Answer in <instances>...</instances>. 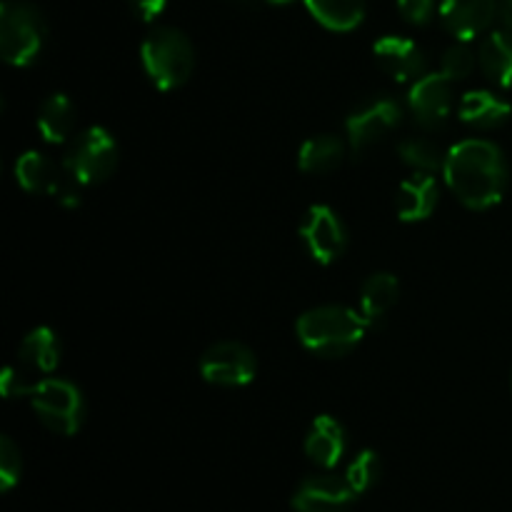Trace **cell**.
<instances>
[{
  "label": "cell",
  "instance_id": "obj_7",
  "mask_svg": "<svg viewBox=\"0 0 512 512\" xmlns=\"http://www.w3.org/2000/svg\"><path fill=\"white\" fill-rule=\"evenodd\" d=\"M400 123H403V108H400L398 100L388 98V95H375V98L363 100L345 120L350 148H353V153H360V150L370 148V145L380 143L390 133H395Z\"/></svg>",
  "mask_w": 512,
  "mask_h": 512
},
{
  "label": "cell",
  "instance_id": "obj_9",
  "mask_svg": "<svg viewBox=\"0 0 512 512\" xmlns=\"http://www.w3.org/2000/svg\"><path fill=\"white\" fill-rule=\"evenodd\" d=\"M300 240L315 263L333 265L348 248V230L330 205H313L300 223Z\"/></svg>",
  "mask_w": 512,
  "mask_h": 512
},
{
  "label": "cell",
  "instance_id": "obj_32",
  "mask_svg": "<svg viewBox=\"0 0 512 512\" xmlns=\"http://www.w3.org/2000/svg\"><path fill=\"white\" fill-rule=\"evenodd\" d=\"M270 5H290V3H295V0H268Z\"/></svg>",
  "mask_w": 512,
  "mask_h": 512
},
{
  "label": "cell",
  "instance_id": "obj_1",
  "mask_svg": "<svg viewBox=\"0 0 512 512\" xmlns=\"http://www.w3.org/2000/svg\"><path fill=\"white\" fill-rule=\"evenodd\" d=\"M443 175L455 198L470 210H488L508 188V160L490 140L470 138L445 153Z\"/></svg>",
  "mask_w": 512,
  "mask_h": 512
},
{
  "label": "cell",
  "instance_id": "obj_34",
  "mask_svg": "<svg viewBox=\"0 0 512 512\" xmlns=\"http://www.w3.org/2000/svg\"><path fill=\"white\" fill-rule=\"evenodd\" d=\"M503 3H505V5H508V8H512V0H503Z\"/></svg>",
  "mask_w": 512,
  "mask_h": 512
},
{
  "label": "cell",
  "instance_id": "obj_31",
  "mask_svg": "<svg viewBox=\"0 0 512 512\" xmlns=\"http://www.w3.org/2000/svg\"><path fill=\"white\" fill-rule=\"evenodd\" d=\"M165 5H168V0H130V8H133V13L138 15L143 23L158 20L160 15H163Z\"/></svg>",
  "mask_w": 512,
  "mask_h": 512
},
{
  "label": "cell",
  "instance_id": "obj_14",
  "mask_svg": "<svg viewBox=\"0 0 512 512\" xmlns=\"http://www.w3.org/2000/svg\"><path fill=\"white\" fill-rule=\"evenodd\" d=\"M373 55L395 83H415L423 78L425 53L415 40L403 38V35H385L375 40Z\"/></svg>",
  "mask_w": 512,
  "mask_h": 512
},
{
  "label": "cell",
  "instance_id": "obj_30",
  "mask_svg": "<svg viewBox=\"0 0 512 512\" xmlns=\"http://www.w3.org/2000/svg\"><path fill=\"white\" fill-rule=\"evenodd\" d=\"M0 390H3L5 398H23V395H30L33 385L25 380V375L15 365H8L0 375Z\"/></svg>",
  "mask_w": 512,
  "mask_h": 512
},
{
  "label": "cell",
  "instance_id": "obj_27",
  "mask_svg": "<svg viewBox=\"0 0 512 512\" xmlns=\"http://www.w3.org/2000/svg\"><path fill=\"white\" fill-rule=\"evenodd\" d=\"M473 68H475V53L468 48V43H460V40L458 45L445 50L443 63H440V73H443L448 80H453V83L470 78Z\"/></svg>",
  "mask_w": 512,
  "mask_h": 512
},
{
  "label": "cell",
  "instance_id": "obj_8",
  "mask_svg": "<svg viewBox=\"0 0 512 512\" xmlns=\"http://www.w3.org/2000/svg\"><path fill=\"white\" fill-rule=\"evenodd\" d=\"M255 373H258V360L253 350L233 340L210 345L200 358V375L210 385H220V388H243L253 383Z\"/></svg>",
  "mask_w": 512,
  "mask_h": 512
},
{
  "label": "cell",
  "instance_id": "obj_19",
  "mask_svg": "<svg viewBox=\"0 0 512 512\" xmlns=\"http://www.w3.org/2000/svg\"><path fill=\"white\" fill-rule=\"evenodd\" d=\"M345 160V140L340 135L323 133L305 140L298 150V168L310 175H323L340 168Z\"/></svg>",
  "mask_w": 512,
  "mask_h": 512
},
{
  "label": "cell",
  "instance_id": "obj_21",
  "mask_svg": "<svg viewBox=\"0 0 512 512\" xmlns=\"http://www.w3.org/2000/svg\"><path fill=\"white\" fill-rule=\"evenodd\" d=\"M75 128V105L65 93H53L43 100L38 110V133L45 143L60 145L70 138Z\"/></svg>",
  "mask_w": 512,
  "mask_h": 512
},
{
  "label": "cell",
  "instance_id": "obj_15",
  "mask_svg": "<svg viewBox=\"0 0 512 512\" xmlns=\"http://www.w3.org/2000/svg\"><path fill=\"white\" fill-rule=\"evenodd\" d=\"M345 428L330 415H320L313 420L305 435V455L318 468H335L345 455Z\"/></svg>",
  "mask_w": 512,
  "mask_h": 512
},
{
  "label": "cell",
  "instance_id": "obj_10",
  "mask_svg": "<svg viewBox=\"0 0 512 512\" xmlns=\"http://www.w3.org/2000/svg\"><path fill=\"white\" fill-rule=\"evenodd\" d=\"M408 108L423 128H440L453 113V80L443 73H430L415 80L408 95Z\"/></svg>",
  "mask_w": 512,
  "mask_h": 512
},
{
  "label": "cell",
  "instance_id": "obj_6",
  "mask_svg": "<svg viewBox=\"0 0 512 512\" xmlns=\"http://www.w3.org/2000/svg\"><path fill=\"white\" fill-rule=\"evenodd\" d=\"M120 160L118 143L100 125H90L70 143L63 165L83 185H98L115 173Z\"/></svg>",
  "mask_w": 512,
  "mask_h": 512
},
{
  "label": "cell",
  "instance_id": "obj_16",
  "mask_svg": "<svg viewBox=\"0 0 512 512\" xmlns=\"http://www.w3.org/2000/svg\"><path fill=\"white\" fill-rule=\"evenodd\" d=\"M440 188L438 180L430 173H415L413 178L403 180L398 190V218L403 223H420L430 218L438 208Z\"/></svg>",
  "mask_w": 512,
  "mask_h": 512
},
{
  "label": "cell",
  "instance_id": "obj_29",
  "mask_svg": "<svg viewBox=\"0 0 512 512\" xmlns=\"http://www.w3.org/2000/svg\"><path fill=\"white\" fill-rule=\"evenodd\" d=\"M398 8L410 25H425L433 18L435 0H398Z\"/></svg>",
  "mask_w": 512,
  "mask_h": 512
},
{
  "label": "cell",
  "instance_id": "obj_5",
  "mask_svg": "<svg viewBox=\"0 0 512 512\" xmlns=\"http://www.w3.org/2000/svg\"><path fill=\"white\" fill-rule=\"evenodd\" d=\"M35 415L48 430L58 435H75L83 425L85 405L78 385L63 378H45L30 390Z\"/></svg>",
  "mask_w": 512,
  "mask_h": 512
},
{
  "label": "cell",
  "instance_id": "obj_25",
  "mask_svg": "<svg viewBox=\"0 0 512 512\" xmlns=\"http://www.w3.org/2000/svg\"><path fill=\"white\" fill-rule=\"evenodd\" d=\"M380 475H383V460L375 450H360L353 458V463L345 470V480L353 488L355 495H365L378 485Z\"/></svg>",
  "mask_w": 512,
  "mask_h": 512
},
{
  "label": "cell",
  "instance_id": "obj_11",
  "mask_svg": "<svg viewBox=\"0 0 512 512\" xmlns=\"http://www.w3.org/2000/svg\"><path fill=\"white\" fill-rule=\"evenodd\" d=\"M355 498L348 480L338 475H313L305 478L295 490L293 505L295 512H350Z\"/></svg>",
  "mask_w": 512,
  "mask_h": 512
},
{
  "label": "cell",
  "instance_id": "obj_35",
  "mask_svg": "<svg viewBox=\"0 0 512 512\" xmlns=\"http://www.w3.org/2000/svg\"><path fill=\"white\" fill-rule=\"evenodd\" d=\"M510 393H512V370H510Z\"/></svg>",
  "mask_w": 512,
  "mask_h": 512
},
{
  "label": "cell",
  "instance_id": "obj_3",
  "mask_svg": "<svg viewBox=\"0 0 512 512\" xmlns=\"http://www.w3.org/2000/svg\"><path fill=\"white\" fill-rule=\"evenodd\" d=\"M145 75L158 90H175L188 83L195 68V50L188 35L170 25H160L145 35L140 45Z\"/></svg>",
  "mask_w": 512,
  "mask_h": 512
},
{
  "label": "cell",
  "instance_id": "obj_26",
  "mask_svg": "<svg viewBox=\"0 0 512 512\" xmlns=\"http://www.w3.org/2000/svg\"><path fill=\"white\" fill-rule=\"evenodd\" d=\"M20 475H23V455L18 445L8 435H3L0 438V490L10 493L18 485Z\"/></svg>",
  "mask_w": 512,
  "mask_h": 512
},
{
  "label": "cell",
  "instance_id": "obj_28",
  "mask_svg": "<svg viewBox=\"0 0 512 512\" xmlns=\"http://www.w3.org/2000/svg\"><path fill=\"white\" fill-rule=\"evenodd\" d=\"M83 188L85 185L80 183L65 165H60V173L58 178H55L50 195H53L60 205H65V208H78V205L83 203Z\"/></svg>",
  "mask_w": 512,
  "mask_h": 512
},
{
  "label": "cell",
  "instance_id": "obj_17",
  "mask_svg": "<svg viewBox=\"0 0 512 512\" xmlns=\"http://www.w3.org/2000/svg\"><path fill=\"white\" fill-rule=\"evenodd\" d=\"M400 295V283L393 273H373L360 288L358 313L368 328L383 323L385 315L395 308Z\"/></svg>",
  "mask_w": 512,
  "mask_h": 512
},
{
  "label": "cell",
  "instance_id": "obj_22",
  "mask_svg": "<svg viewBox=\"0 0 512 512\" xmlns=\"http://www.w3.org/2000/svg\"><path fill=\"white\" fill-rule=\"evenodd\" d=\"M308 13L323 28L350 33L365 20V0H303Z\"/></svg>",
  "mask_w": 512,
  "mask_h": 512
},
{
  "label": "cell",
  "instance_id": "obj_33",
  "mask_svg": "<svg viewBox=\"0 0 512 512\" xmlns=\"http://www.w3.org/2000/svg\"><path fill=\"white\" fill-rule=\"evenodd\" d=\"M233 3H240V5H248V3H253V0H233Z\"/></svg>",
  "mask_w": 512,
  "mask_h": 512
},
{
  "label": "cell",
  "instance_id": "obj_24",
  "mask_svg": "<svg viewBox=\"0 0 512 512\" xmlns=\"http://www.w3.org/2000/svg\"><path fill=\"white\" fill-rule=\"evenodd\" d=\"M398 155L405 165L415 170V173H438L445 165V155L433 140L428 138H405L398 145Z\"/></svg>",
  "mask_w": 512,
  "mask_h": 512
},
{
  "label": "cell",
  "instance_id": "obj_2",
  "mask_svg": "<svg viewBox=\"0 0 512 512\" xmlns=\"http://www.w3.org/2000/svg\"><path fill=\"white\" fill-rule=\"evenodd\" d=\"M368 323L358 310L345 305H320L308 310L295 323L298 340L320 358H343L353 353L365 338Z\"/></svg>",
  "mask_w": 512,
  "mask_h": 512
},
{
  "label": "cell",
  "instance_id": "obj_23",
  "mask_svg": "<svg viewBox=\"0 0 512 512\" xmlns=\"http://www.w3.org/2000/svg\"><path fill=\"white\" fill-rule=\"evenodd\" d=\"M60 168L50 163L43 153L38 150H28L15 160V180L28 193H48L53 190L55 178H58Z\"/></svg>",
  "mask_w": 512,
  "mask_h": 512
},
{
  "label": "cell",
  "instance_id": "obj_4",
  "mask_svg": "<svg viewBox=\"0 0 512 512\" xmlns=\"http://www.w3.org/2000/svg\"><path fill=\"white\" fill-rule=\"evenodd\" d=\"M45 18L33 3L5 0L0 5V53L5 63L28 68L40 58L45 45Z\"/></svg>",
  "mask_w": 512,
  "mask_h": 512
},
{
  "label": "cell",
  "instance_id": "obj_13",
  "mask_svg": "<svg viewBox=\"0 0 512 512\" xmlns=\"http://www.w3.org/2000/svg\"><path fill=\"white\" fill-rule=\"evenodd\" d=\"M500 3L498 0H443L440 3V20L445 30L460 40L470 43L490 25L498 23Z\"/></svg>",
  "mask_w": 512,
  "mask_h": 512
},
{
  "label": "cell",
  "instance_id": "obj_20",
  "mask_svg": "<svg viewBox=\"0 0 512 512\" xmlns=\"http://www.w3.org/2000/svg\"><path fill=\"white\" fill-rule=\"evenodd\" d=\"M18 363L33 373H53L60 363V340L55 330L45 328V325L30 330L18 348Z\"/></svg>",
  "mask_w": 512,
  "mask_h": 512
},
{
  "label": "cell",
  "instance_id": "obj_12",
  "mask_svg": "<svg viewBox=\"0 0 512 512\" xmlns=\"http://www.w3.org/2000/svg\"><path fill=\"white\" fill-rule=\"evenodd\" d=\"M480 68L485 78L498 88H512V8L500 3L498 28L490 30L480 43Z\"/></svg>",
  "mask_w": 512,
  "mask_h": 512
},
{
  "label": "cell",
  "instance_id": "obj_18",
  "mask_svg": "<svg viewBox=\"0 0 512 512\" xmlns=\"http://www.w3.org/2000/svg\"><path fill=\"white\" fill-rule=\"evenodd\" d=\"M460 120L470 128H498L510 118L512 108L505 98H500L495 90H470L460 100Z\"/></svg>",
  "mask_w": 512,
  "mask_h": 512
}]
</instances>
